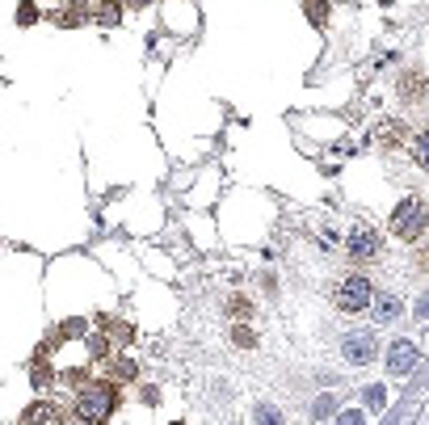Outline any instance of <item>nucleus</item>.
Listing matches in <instances>:
<instances>
[{
  "mask_svg": "<svg viewBox=\"0 0 429 425\" xmlns=\"http://www.w3.org/2000/svg\"><path fill=\"white\" fill-rule=\"evenodd\" d=\"M114 408H118L114 383H93V388H84V392L76 396V417H80L84 425H105V421L114 417Z\"/></svg>",
  "mask_w": 429,
  "mask_h": 425,
  "instance_id": "nucleus-1",
  "label": "nucleus"
},
{
  "mask_svg": "<svg viewBox=\"0 0 429 425\" xmlns=\"http://www.w3.org/2000/svg\"><path fill=\"white\" fill-rule=\"evenodd\" d=\"M425 224H429V206H425V198H417V194H408V198L392 210V232H396L400 240H417V236L425 232Z\"/></svg>",
  "mask_w": 429,
  "mask_h": 425,
  "instance_id": "nucleus-2",
  "label": "nucleus"
},
{
  "mask_svg": "<svg viewBox=\"0 0 429 425\" xmlns=\"http://www.w3.org/2000/svg\"><path fill=\"white\" fill-rule=\"evenodd\" d=\"M370 299H374V287H370L362 274L345 278V282L333 291V303H337L341 311H366V307H370Z\"/></svg>",
  "mask_w": 429,
  "mask_h": 425,
  "instance_id": "nucleus-3",
  "label": "nucleus"
},
{
  "mask_svg": "<svg viewBox=\"0 0 429 425\" xmlns=\"http://www.w3.org/2000/svg\"><path fill=\"white\" fill-rule=\"evenodd\" d=\"M341 354H345L349 366H366V362H374V354H379V341H374L370 329H358V333H349L341 341Z\"/></svg>",
  "mask_w": 429,
  "mask_h": 425,
  "instance_id": "nucleus-4",
  "label": "nucleus"
},
{
  "mask_svg": "<svg viewBox=\"0 0 429 425\" xmlns=\"http://www.w3.org/2000/svg\"><path fill=\"white\" fill-rule=\"evenodd\" d=\"M345 248L354 261H374L379 257V232H374L370 224H354L349 236H345Z\"/></svg>",
  "mask_w": 429,
  "mask_h": 425,
  "instance_id": "nucleus-5",
  "label": "nucleus"
},
{
  "mask_svg": "<svg viewBox=\"0 0 429 425\" xmlns=\"http://www.w3.org/2000/svg\"><path fill=\"white\" fill-rule=\"evenodd\" d=\"M417 362H421V354H417V345H412V341H392V350H387V370H392L396 379L412 375Z\"/></svg>",
  "mask_w": 429,
  "mask_h": 425,
  "instance_id": "nucleus-6",
  "label": "nucleus"
},
{
  "mask_svg": "<svg viewBox=\"0 0 429 425\" xmlns=\"http://www.w3.org/2000/svg\"><path fill=\"white\" fill-rule=\"evenodd\" d=\"M370 307H374V320H379V325H396L400 311H404V303H400L396 291H379V295L370 299Z\"/></svg>",
  "mask_w": 429,
  "mask_h": 425,
  "instance_id": "nucleus-7",
  "label": "nucleus"
},
{
  "mask_svg": "<svg viewBox=\"0 0 429 425\" xmlns=\"http://www.w3.org/2000/svg\"><path fill=\"white\" fill-rule=\"evenodd\" d=\"M60 421H64V413H60V404H51V400H34L21 413V425H60Z\"/></svg>",
  "mask_w": 429,
  "mask_h": 425,
  "instance_id": "nucleus-8",
  "label": "nucleus"
},
{
  "mask_svg": "<svg viewBox=\"0 0 429 425\" xmlns=\"http://www.w3.org/2000/svg\"><path fill=\"white\" fill-rule=\"evenodd\" d=\"M97 21H101V26H118V21H122V5H118V0L97 5Z\"/></svg>",
  "mask_w": 429,
  "mask_h": 425,
  "instance_id": "nucleus-9",
  "label": "nucleus"
},
{
  "mask_svg": "<svg viewBox=\"0 0 429 425\" xmlns=\"http://www.w3.org/2000/svg\"><path fill=\"white\" fill-rule=\"evenodd\" d=\"M412 161H417L421 169H429V127L412 139Z\"/></svg>",
  "mask_w": 429,
  "mask_h": 425,
  "instance_id": "nucleus-10",
  "label": "nucleus"
},
{
  "mask_svg": "<svg viewBox=\"0 0 429 425\" xmlns=\"http://www.w3.org/2000/svg\"><path fill=\"white\" fill-rule=\"evenodd\" d=\"M257 425H282V413L274 404H257Z\"/></svg>",
  "mask_w": 429,
  "mask_h": 425,
  "instance_id": "nucleus-11",
  "label": "nucleus"
},
{
  "mask_svg": "<svg viewBox=\"0 0 429 425\" xmlns=\"http://www.w3.org/2000/svg\"><path fill=\"white\" fill-rule=\"evenodd\" d=\"M110 370H114V379H135V362L131 358H114Z\"/></svg>",
  "mask_w": 429,
  "mask_h": 425,
  "instance_id": "nucleus-12",
  "label": "nucleus"
},
{
  "mask_svg": "<svg viewBox=\"0 0 429 425\" xmlns=\"http://www.w3.org/2000/svg\"><path fill=\"white\" fill-rule=\"evenodd\" d=\"M17 21H21V26H34V21H38V5H34V0H21V5H17Z\"/></svg>",
  "mask_w": 429,
  "mask_h": 425,
  "instance_id": "nucleus-13",
  "label": "nucleus"
},
{
  "mask_svg": "<svg viewBox=\"0 0 429 425\" xmlns=\"http://www.w3.org/2000/svg\"><path fill=\"white\" fill-rule=\"evenodd\" d=\"M333 408H337V400H333V392H325V396L316 400V408H311V413H316V421H325V417H329Z\"/></svg>",
  "mask_w": 429,
  "mask_h": 425,
  "instance_id": "nucleus-14",
  "label": "nucleus"
},
{
  "mask_svg": "<svg viewBox=\"0 0 429 425\" xmlns=\"http://www.w3.org/2000/svg\"><path fill=\"white\" fill-rule=\"evenodd\" d=\"M400 135H404L400 123H383V127H379V139H383V143H400Z\"/></svg>",
  "mask_w": 429,
  "mask_h": 425,
  "instance_id": "nucleus-15",
  "label": "nucleus"
},
{
  "mask_svg": "<svg viewBox=\"0 0 429 425\" xmlns=\"http://www.w3.org/2000/svg\"><path fill=\"white\" fill-rule=\"evenodd\" d=\"M307 17L320 26V21H325L329 17V5H325V0H307Z\"/></svg>",
  "mask_w": 429,
  "mask_h": 425,
  "instance_id": "nucleus-16",
  "label": "nucleus"
},
{
  "mask_svg": "<svg viewBox=\"0 0 429 425\" xmlns=\"http://www.w3.org/2000/svg\"><path fill=\"white\" fill-rule=\"evenodd\" d=\"M89 350H93V358H105V350H110V345H105V337L97 333V337H89Z\"/></svg>",
  "mask_w": 429,
  "mask_h": 425,
  "instance_id": "nucleus-17",
  "label": "nucleus"
},
{
  "mask_svg": "<svg viewBox=\"0 0 429 425\" xmlns=\"http://www.w3.org/2000/svg\"><path fill=\"white\" fill-rule=\"evenodd\" d=\"M337 425H366V417L358 413V408H349V413H341V421Z\"/></svg>",
  "mask_w": 429,
  "mask_h": 425,
  "instance_id": "nucleus-18",
  "label": "nucleus"
},
{
  "mask_svg": "<svg viewBox=\"0 0 429 425\" xmlns=\"http://www.w3.org/2000/svg\"><path fill=\"white\" fill-rule=\"evenodd\" d=\"M366 400H370V408H383V388H366Z\"/></svg>",
  "mask_w": 429,
  "mask_h": 425,
  "instance_id": "nucleus-19",
  "label": "nucleus"
},
{
  "mask_svg": "<svg viewBox=\"0 0 429 425\" xmlns=\"http://www.w3.org/2000/svg\"><path fill=\"white\" fill-rule=\"evenodd\" d=\"M417 316H421V320H429V291L417 299Z\"/></svg>",
  "mask_w": 429,
  "mask_h": 425,
  "instance_id": "nucleus-20",
  "label": "nucleus"
},
{
  "mask_svg": "<svg viewBox=\"0 0 429 425\" xmlns=\"http://www.w3.org/2000/svg\"><path fill=\"white\" fill-rule=\"evenodd\" d=\"M417 84H421V80H417V76H408V80H404V97H417V93H421Z\"/></svg>",
  "mask_w": 429,
  "mask_h": 425,
  "instance_id": "nucleus-21",
  "label": "nucleus"
},
{
  "mask_svg": "<svg viewBox=\"0 0 429 425\" xmlns=\"http://www.w3.org/2000/svg\"><path fill=\"white\" fill-rule=\"evenodd\" d=\"M110 333H114V337H127V341H131V325H118V320H114V325H110Z\"/></svg>",
  "mask_w": 429,
  "mask_h": 425,
  "instance_id": "nucleus-22",
  "label": "nucleus"
},
{
  "mask_svg": "<svg viewBox=\"0 0 429 425\" xmlns=\"http://www.w3.org/2000/svg\"><path fill=\"white\" fill-rule=\"evenodd\" d=\"M131 5H147V0H131Z\"/></svg>",
  "mask_w": 429,
  "mask_h": 425,
  "instance_id": "nucleus-23",
  "label": "nucleus"
},
{
  "mask_svg": "<svg viewBox=\"0 0 429 425\" xmlns=\"http://www.w3.org/2000/svg\"><path fill=\"white\" fill-rule=\"evenodd\" d=\"M173 425H181V421H173Z\"/></svg>",
  "mask_w": 429,
  "mask_h": 425,
  "instance_id": "nucleus-24",
  "label": "nucleus"
}]
</instances>
